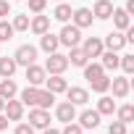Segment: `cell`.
Segmentation results:
<instances>
[{"mask_svg":"<svg viewBox=\"0 0 134 134\" xmlns=\"http://www.w3.org/2000/svg\"><path fill=\"white\" fill-rule=\"evenodd\" d=\"M58 42L66 45V47H76V45L82 42V29L74 26V24H63V29H60V34H58Z\"/></svg>","mask_w":134,"mask_h":134,"instance_id":"1","label":"cell"},{"mask_svg":"<svg viewBox=\"0 0 134 134\" xmlns=\"http://www.w3.org/2000/svg\"><path fill=\"white\" fill-rule=\"evenodd\" d=\"M66 69H69V58H66L63 53H50V58L45 60V71L47 74H63Z\"/></svg>","mask_w":134,"mask_h":134,"instance_id":"2","label":"cell"},{"mask_svg":"<svg viewBox=\"0 0 134 134\" xmlns=\"http://www.w3.org/2000/svg\"><path fill=\"white\" fill-rule=\"evenodd\" d=\"M13 60H16V66H32L34 60H37V47L34 45H21L16 53H13Z\"/></svg>","mask_w":134,"mask_h":134,"instance_id":"3","label":"cell"},{"mask_svg":"<svg viewBox=\"0 0 134 134\" xmlns=\"http://www.w3.org/2000/svg\"><path fill=\"white\" fill-rule=\"evenodd\" d=\"M45 79H47L45 66H37V63L26 66V82H29L32 87H40V84H45Z\"/></svg>","mask_w":134,"mask_h":134,"instance_id":"4","label":"cell"},{"mask_svg":"<svg viewBox=\"0 0 134 134\" xmlns=\"http://www.w3.org/2000/svg\"><path fill=\"white\" fill-rule=\"evenodd\" d=\"M79 47L87 53V58H100V53L105 50V45H103V40H100V37H87Z\"/></svg>","mask_w":134,"mask_h":134,"instance_id":"5","label":"cell"},{"mask_svg":"<svg viewBox=\"0 0 134 134\" xmlns=\"http://www.w3.org/2000/svg\"><path fill=\"white\" fill-rule=\"evenodd\" d=\"M3 113L8 116V121H21V118H24V103L16 100V97H11V100H5Z\"/></svg>","mask_w":134,"mask_h":134,"instance_id":"6","label":"cell"},{"mask_svg":"<svg viewBox=\"0 0 134 134\" xmlns=\"http://www.w3.org/2000/svg\"><path fill=\"white\" fill-rule=\"evenodd\" d=\"M92 11L90 8H76V11H71V21H74V26H79V29H87V26H92Z\"/></svg>","mask_w":134,"mask_h":134,"instance_id":"7","label":"cell"},{"mask_svg":"<svg viewBox=\"0 0 134 134\" xmlns=\"http://www.w3.org/2000/svg\"><path fill=\"white\" fill-rule=\"evenodd\" d=\"M29 124L34 129H45V126H50V113L45 108H32L29 110Z\"/></svg>","mask_w":134,"mask_h":134,"instance_id":"8","label":"cell"},{"mask_svg":"<svg viewBox=\"0 0 134 134\" xmlns=\"http://www.w3.org/2000/svg\"><path fill=\"white\" fill-rule=\"evenodd\" d=\"M66 97H69V103H74V105H87L90 103V92L84 87H66Z\"/></svg>","mask_w":134,"mask_h":134,"instance_id":"9","label":"cell"},{"mask_svg":"<svg viewBox=\"0 0 134 134\" xmlns=\"http://www.w3.org/2000/svg\"><path fill=\"white\" fill-rule=\"evenodd\" d=\"M55 116H58V121H63V124H69V121H76V105L74 103H60L58 108H55Z\"/></svg>","mask_w":134,"mask_h":134,"instance_id":"10","label":"cell"},{"mask_svg":"<svg viewBox=\"0 0 134 134\" xmlns=\"http://www.w3.org/2000/svg\"><path fill=\"white\" fill-rule=\"evenodd\" d=\"M110 90H113V97L124 100L131 87H129V79H126V76H113V79H110Z\"/></svg>","mask_w":134,"mask_h":134,"instance_id":"11","label":"cell"},{"mask_svg":"<svg viewBox=\"0 0 134 134\" xmlns=\"http://www.w3.org/2000/svg\"><path fill=\"white\" fill-rule=\"evenodd\" d=\"M66 79H63V74H50L47 79H45V90H50L53 95H58V92H66Z\"/></svg>","mask_w":134,"mask_h":134,"instance_id":"12","label":"cell"},{"mask_svg":"<svg viewBox=\"0 0 134 134\" xmlns=\"http://www.w3.org/2000/svg\"><path fill=\"white\" fill-rule=\"evenodd\" d=\"M110 19H113V26H116L118 32H126V29L131 26V19H129V13H126L124 8H113Z\"/></svg>","mask_w":134,"mask_h":134,"instance_id":"13","label":"cell"},{"mask_svg":"<svg viewBox=\"0 0 134 134\" xmlns=\"http://www.w3.org/2000/svg\"><path fill=\"white\" fill-rule=\"evenodd\" d=\"M100 58H103V60H100L103 71H116V69H118V60H121V55H118L116 50H108V53L103 50V53H100Z\"/></svg>","mask_w":134,"mask_h":134,"instance_id":"14","label":"cell"},{"mask_svg":"<svg viewBox=\"0 0 134 134\" xmlns=\"http://www.w3.org/2000/svg\"><path fill=\"white\" fill-rule=\"evenodd\" d=\"M29 29H32L34 34H45V32H50V16L37 13L34 19H29Z\"/></svg>","mask_w":134,"mask_h":134,"instance_id":"15","label":"cell"},{"mask_svg":"<svg viewBox=\"0 0 134 134\" xmlns=\"http://www.w3.org/2000/svg\"><path fill=\"white\" fill-rule=\"evenodd\" d=\"M103 45H105L108 50H116V53H118V50L126 45V37H124V32H118V29H116V32H110V34L103 40Z\"/></svg>","mask_w":134,"mask_h":134,"instance_id":"16","label":"cell"},{"mask_svg":"<svg viewBox=\"0 0 134 134\" xmlns=\"http://www.w3.org/2000/svg\"><path fill=\"white\" fill-rule=\"evenodd\" d=\"M40 47L50 55V53H55L58 47H60V42H58V34H53V32H45V34H40Z\"/></svg>","mask_w":134,"mask_h":134,"instance_id":"17","label":"cell"},{"mask_svg":"<svg viewBox=\"0 0 134 134\" xmlns=\"http://www.w3.org/2000/svg\"><path fill=\"white\" fill-rule=\"evenodd\" d=\"M110 13H113V3H110V0H97L95 8H92V16H95V19H100V21L110 19Z\"/></svg>","mask_w":134,"mask_h":134,"instance_id":"18","label":"cell"},{"mask_svg":"<svg viewBox=\"0 0 134 134\" xmlns=\"http://www.w3.org/2000/svg\"><path fill=\"white\" fill-rule=\"evenodd\" d=\"M79 126L82 129H97L100 126V113L97 110H84L79 116Z\"/></svg>","mask_w":134,"mask_h":134,"instance_id":"19","label":"cell"},{"mask_svg":"<svg viewBox=\"0 0 134 134\" xmlns=\"http://www.w3.org/2000/svg\"><path fill=\"white\" fill-rule=\"evenodd\" d=\"M69 58V66H79V69H84V66L90 63V58H87V53L76 45V47H71V55H66Z\"/></svg>","mask_w":134,"mask_h":134,"instance_id":"20","label":"cell"},{"mask_svg":"<svg viewBox=\"0 0 134 134\" xmlns=\"http://www.w3.org/2000/svg\"><path fill=\"white\" fill-rule=\"evenodd\" d=\"M16 95H19V87H16V82H13L11 76L0 82V97H3V100H11V97H16Z\"/></svg>","mask_w":134,"mask_h":134,"instance_id":"21","label":"cell"},{"mask_svg":"<svg viewBox=\"0 0 134 134\" xmlns=\"http://www.w3.org/2000/svg\"><path fill=\"white\" fill-rule=\"evenodd\" d=\"M37 95H40V87L26 84V87L21 90V97H19V100H21L24 105H32V108H34V105H37Z\"/></svg>","mask_w":134,"mask_h":134,"instance_id":"22","label":"cell"},{"mask_svg":"<svg viewBox=\"0 0 134 134\" xmlns=\"http://www.w3.org/2000/svg\"><path fill=\"white\" fill-rule=\"evenodd\" d=\"M97 113H100V116H113V113H116V100L108 97V95H103V97L97 100Z\"/></svg>","mask_w":134,"mask_h":134,"instance_id":"23","label":"cell"},{"mask_svg":"<svg viewBox=\"0 0 134 134\" xmlns=\"http://www.w3.org/2000/svg\"><path fill=\"white\" fill-rule=\"evenodd\" d=\"M16 69H19V66H16V60H13V58H8V55L0 58V76H3V79L13 76V74H16Z\"/></svg>","mask_w":134,"mask_h":134,"instance_id":"24","label":"cell"},{"mask_svg":"<svg viewBox=\"0 0 134 134\" xmlns=\"http://www.w3.org/2000/svg\"><path fill=\"white\" fill-rule=\"evenodd\" d=\"M53 19H55V21H60V24H69V19H71V5L58 3V5H55V11H53Z\"/></svg>","mask_w":134,"mask_h":134,"instance_id":"25","label":"cell"},{"mask_svg":"<svg viewBox=\"0 0 134 134\" xmlns=\"http://www.w3.org/2000/svg\"><path fill=\"white\" fill-rule=\"evenodd\" d=\"M90 84H92V90H95V92H100V95H103V92H108V90H110V76L100 74V76H97V79H92Z\"/></svg>","mask_w":134,"mask_h":134,"instance_id":"26","label":"cell"},{"mask_svg":"<svg viewBox=\"0 0 134 134\" xmlns=\"http://www.w3.org/2000/svg\"><path fill=\"white\" fill-rule=\"evenodd\" d=\"M53 100H55V95H53L50 90H40V95H37V105H34V108H45V110H47V108L53 105Z\"/></svg>","mask_w":134,"mask_h":134,"instance_id":"27","label":"cell"},{"mask_svg":"<svg viewBox=\"0 0 134 134\" xmlns=\"http://www.w3.org/2000/svg\"><path fill=\"white\" fill-rule=\"evenodd\" d=\"M100 74H105L100 63H87V66H84V79H87V82H92V79H97Z\"/></svg>","mask_w":134,"mask_h":134,"instance_id":"28","label":"cell"},{"mask_svg":"<svg viewBox=\"0 0 134 134\" xmlns=\"http://www.w3.org/2000/svg\"><path fill=\"white\" fill-rule=\"evenodd\" d=\"M116 113H118V121H124V124L134 121V105H121V108H116Z\"/></svg>","mask_w":134,"mask_h":134,"instance_id":"29","label":"cell"},{"mask_svg":"<svg viewBox=\"0 0 134 134\" xmlns=\"http://www.w3.org/2000/svg\"><path fill=\"white\" fill-rule=\"evenodd\" d=\"M13 32H26L29 29V16L26 13H21V16H13Z\"/></svg>","mask_w":134,"mask_h":134,"instance_id":"30","label":"cell"},{"mask_svg":"<svg viewBox=\"0 0 134 134\" xmlns=\"http://www.w3.org/2000/svg\"><path fill=\"white\" fill-rule=\"evenodd\" d=\"M13 34H16V32H13V26H11L8 21H3V19H0V42H8Z\"/></svg>","mask_w":134,"mask_h":134,"instance_id":"31","label":"cell"},{"mask_svg":"<svg viewBox=\"0 0 134 134\" xmlns=\"http://www.w3.org/2000/svg\"><path fill=\"white\" fill-rule=\"evenodd\" d=\"M118 66H121V69H124L126 74H134V55H121Z\"/></svg>","mask_w":134,"mask_h":134,"instance_id":"32","label":"cell"},{"mask_svg":"<svg viewBox=\"0 0 134 134\" xmlns=\"http://www.w3.org/2000/svg\"><path fill=\"white\" fill-rule=\"evenodd\" d=\"M129 124H124V121H113L110 126H108V134H126L129 129H126Z\"/></svg>","mask_w":134,"mask_h":134,"instance_id":"33","label":"cell"},{"mask_svg":"<svg viewBox=\"0 0 134 134\" xmlns=\"http://www.w3.org/2000/svg\"><path fill=\"white\" fill-rule=\"evenodd\" d=\"M82 131H84V129H82L79 124H74V121H69V124L60 129V134H82Z\"/></svg>","mask_w":134,"mask_h":134,"instance_id":"34","label":"cell"},{"mask_svg":"<svg viewBox=\"0 0 134 134\" xmlns=\"http://www.w3.org/2000/svg\"><path fill=\"white\" fill-rule=\"evenodd\" d=\"M45 5H47V0H29V11L32 13H42Z\"/></svg>","mask_w":134,"mask_h":134,"instance_id":"35","label":"cell"},{"mask_svg":"<svg viewBox=\"0 0 134 134\" xmlns=\"http://www.w3.org/2000/svg\"><path fill=\"white\" fill-rule=\"evenodd\" d=\"M13 134H34V126H32V124H19Z\"/></svg>","mask_w":134,"mask_h":134,"instance_id":"36","label":"cell"},{"mask_svg":"<svg viewBox=\"0 0 134 134\" xmlns=\"http://www.w3.org/2000/svg\"><path fill=\"white\" fill-rule=\"evenodd\" d=\"M11 13V3H8V0H0V19H5Z\"/></svg>","mask_w":134,"mask_h":134,"instance_id":"37","label":"cell"},{"mask_svg":"<svg viewBox=\"0 0 134 134\" xmlns=\"http://www.w3.org/2000/svg\"><path fill=\"white\" fill-rule=\"evenodd\" d=\"M8 124H11V121H8V116H5V113H0V131H5V129H8Z\"/></svg>","mask_w":134,"mask_h":134,"instance_id":"38","label":"cell"},{"mask_svg":"<svg viewBox=\"0 0 134 134\" xmlns=\"http://www.w3.org/2000/svg\"><path fill=\"white\" fill-rule=\"evenodd\" d=\"M124 11H126V13H129V16H131V13H134V0H126V5H124Z\"/></svg>","mask_w":134,"mask_h":134,"instance_id":"39","label":"cell"},{"mask_svg":"<svg viewBox=\"0 0 134 134\" xmlns=\"http://www.w3.org/2000/svg\"><path fill=\"white\" fill-rule=\"evenodd\" d=\"M45 134H60L58 129H50V126H45Z\"/></svg>","mask_w":134,"mask_h":134,"instance_id":"40","label":"cell"},{"mask_svg":"<svg viewBox=\"0 0 134 134\" xmlns=\"http://www.w3.org/2000/svg\"><path fill=\"white\" fill-rule=\"evenodd\" d=\"M3 108H5V100H3V97H0V113H3Z\"/></svg>","mask_w":134,"mask_h":134,"instance_id":"41","label":"cell"},{"mask_svg":"<svg viewBox=\"0 0 134 134\" xmlns=\"http://www.w3.org/2000/svg\"><path fill=\"white\" fill-rule=\"evenodd\" d=\"M58 3H63V0H58Z\"/></svg>","mask_w":134,"mask_h":134,"instance_id":"42","label":"cell"},{"mask_svg":"<svg viewBox=\"0 0 134 134\" xmlns=\"http://www.w3.org/2000/svg\"><path fill=\"white\" fill-rule=\"evenodd\" d=\"M126 134H129V131H126Z\"/></svg>","mask_w":134,"mask_h":134,"instance_id":"43","label":"cell"},{"mask_svg":"<svg viewBox=\"0 0 134 134\" xmlns=\"http://www.w3.org/2000/svg\"><path fill=\"white\" fill-rule=\"evenodd\" d=\"M82 134H84V131H82Z\"/></svg>","mask_w":134,"mask_h":134,"instance_id":"44","label":"cell"}]
</instances>
